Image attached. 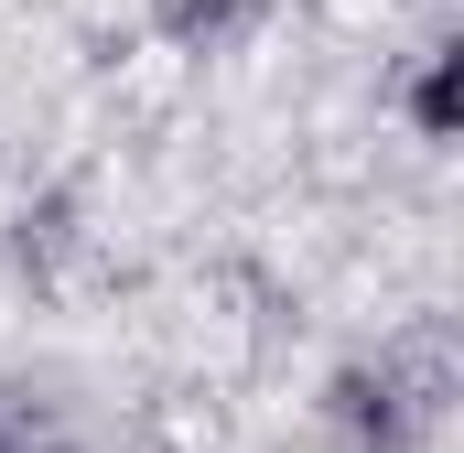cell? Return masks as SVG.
<instances>
[{
    "label": "cell",
    "mask_w": 464,
    "mask_h": 453,
    "mask_svg": "<svg viewBox=\"0 0 464 453\" xmlns=\"http://www.w3.org/2000/svg\"><path fill=\"white\" fill-rule=\"evenodd\" d=\"M0 453H22V443H11V432H0Z\"/></svg>",
    "instance_id": "obj_1"
}]
</instances>
